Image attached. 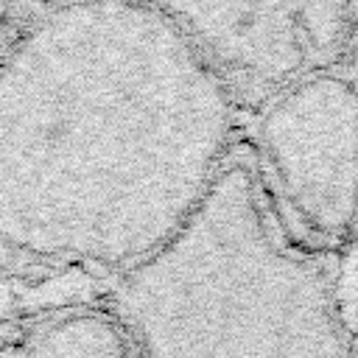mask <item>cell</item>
<instances>
[{"label":"cell","instance_id":"3957f363","mask_svg":"<svg viewBox=\"0 0 358 358\" xmlns=\"http://www.w3.org/2000/svg\"><path fill=\"white\" fill-rule=\"evenodd\" d=\"M257 112V173L274 213L302 246L336 243L358 218V84L316 73Z\"/></svg>","mask_w":358,"mask_h":358},{"label":"cell","instance_id":"5b68a950","mask_svg":"<svg viewBox=\"0 0 358 358\" xmlns=\"http://www.w3.org/2000/svg\"><path fill=\"white\" fill-rule=\"evenodd\" d=\"M17 358H140L137 347L112 308L73 310L42 324Z\"/></svg>","mask_w":358,"mask_h":358},{"label":"cell","instance_id":"277c9868","mask_svg":"<svg viewBox=\"0 0 358 358\" xmlns=\"http://www.w3.org/2000/svg\"><path fill=\"white\" fill-rule=\"evenodd\" d=\"M227 84L260 109L316 73L338 70L358 39V0H148Z\"/></svg>","mask_w":358,"mask_h":358},{"label":"cell","instance_id":"7a4b0ae2","mask_svg":"<svg viewBox=\"0 0 358 358\" xmlns=\"http://www.w3.org/2000/svg\"><path fill=\"white\" fill-rule=\"evenodd\" d=\"M109 308L140 358H350L324 255L291 238L243 159L120 274Z\"/></svg>","mask_w":358,"mask_h":358},{"label":"cell","instance_id":"6da1fadb","mask_svg":"<svg viewBox=\"0 0 358 358\" xmlns=\"http://www.w3.org/2000/svg\"><path fill=\"white\" fill-rule=\"evenodd\" d=\"M235 109L154 3L62 8L0 67V241L129 271L210 193Z\"/></svg>","mask_w":358,"mask_h":358}]
</instances>
